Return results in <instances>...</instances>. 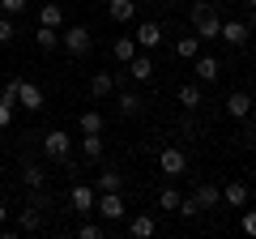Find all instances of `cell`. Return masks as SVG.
<instances>
[{"label": "cell", "mask_w": 256, "mask_h": 239, "mask_svg": "<svg viewBox=\"0 0 256 239\" xmlns=\"http://www.w3.org/2000/svg\"><path fill=\"white\" fill-rule=\"evenodd\" d=\"M94 214L111 226V222H120L128 214V205H124V196H120V192H98V196H94Z\"/></svg>", "instance_id": "1"}, {"label": "cell", "mask_w": 256, "mask_h": 239, "mask_svg": "<svg viewBox=\"0 0 256 239\" xmlns=\"http://www.w3.org/2000/svg\"><path fill=\"white\" fill-rule=\"evenodd\" d=\"M158 171H162L166 180H180V175L188 171V154H184L180 146H162V154H158Z\"/></svg>", "instance_id": "2"}, {"label": "cell", "mask_w": 256, "mask_h": 239, "mask_svg": "<svg viewBox=\"0 0 256 239\" xmlns=\"http://www.w3.org/2000/svg\"><path fill=\"white\" fill-rule=\"evenodd\" d=\"M90 43H94V34L86 26H68V30H60V47L68 56H86L90 52Z\"/></svg>", "instance_id": "3"}, {"label": "cell", "mask_w": 256, "mask_h": 239, "mask_svg": "<svg viewBox=\"0 0 256 239\" xmlns=\"http://www.w3.org/2000/svg\"><path fill=\"white\" fill-rule=\"evenodd\" d=\"M43 154H47V158H56V162H64V158L73 154V137H68L64 128H52V132L43 137Z\"/></svg>", "instance_id": "4"}, {"label": "cell", "mask_w": 256, "mask_h": 239, "mask_svg": "<svg viewBox=\"0 0 256 239\" xmlns=\"http://www.w3.org/2000/svg\"><path fill=\"white\" fill-rule=\"evenodd\" d=\"M192 73H196L201 86H214L222 77V60H214V56H196V60H192Z\"/></svg>", "instance_id": "5"}, {"label": "cell", "mask_w": 256, "mask_h": 239, "mask_svg": "<svg viewBox=\"0 0 256 239\" xmlns=\"http://www.w3.org/2000/svg\"><path fill=\"white\" fill-rule=\"evenodd\" d=\"M132 38H137V47H141V52H154V47L162 43V26H158V22H137Z\"/></svg>", "instance_id": "6"}, {"label": "cell", "mask_w": 256, "mask_h": 239, "mask_svg": "<svg viewBox=\"0 0 256 239\" xmlns=\"http://www.w3.org/2000/svg\"><path fill=\"white\" fill-rule=\"evenodd\" d=\"M18 107H26V111L43 107V90H38L34 82H26V77H18Z\"/></svg>", "instance_id": "7"}, {"label": "cell", "mask_w": 256, "mask_h": 239, "mask_svg": "<svg viewBox=\"0 0 256 239\" xmlns=\"http://www.w3.org/2000/svg\"><path fill=\"white\" fill-rule=\"evenodd\" d=\"M124 68H128V77H132V82H150V77H154V60H150L146 52H137Z\"/></svg>", "instance_id": "8"}, {"label": "cell", "mask_w": 256, "mask_h": 239, "mask_svg": "<svg viewBox=\"0 0 256 239\" xmlns=\"http://www.w3.org/2000/svg\"><path fill=\"white\" fill-rule=\"evenodd\" d=\"M94 196H98V192H94L90 184H73L68 201H73V210H77V214H94Z\"/></svg>", "instance_id": "9"}, {"label": "cell", "mask_w": 256, "mask_h": 239, "mask_svg": "<svg viewBox=\"0 0 256 239\" xmlns=\"http://www.w3.org/2000/svg\"><path fill=\"white\" fill-rule=\"evenodd\" d=\"M175 102H180V107H188V111H196V107H201V82H180Z\"/></svg>", "instance_id": "10"}, {"label": "cell", "mask_w": 256, "mask_h": 239, "mask_svg": "<svg viewBox=\"0 0 256 239\" xmlns=\"http://www.w3.org/2000/svg\"><path fill=\"white\" fill-rule=\"evenodd\" d=\"M222 201H226L230 210H244V205L252 201V196H248V184H244V180H230V184L222 188Z\"/></svg>", "instance_id": "11"}, {"label": "cell", "mask_w": 256, "mask_h": 239, "mask_svg": "<svg viewBox=\"0 0 256 239\" xmlns=\"http://www.w3.org/2000/svg\"><path fill=\"white\" fill-rule=\"evenodd\" d=\"M226 116H230V120H248V116H252V94L235 90V94L226 98Z\"/></svg>", "instance_id": "12"}, {"label": "cell", "mask_w": 256, "mask_h": 239, "mask_svg": "<svg viewBox=\"0 0 256 239\" xmlns=\"http://www.w3.org/2000/svg\"><path fill=\"white\" fill-rule=\"evenodd\" d=\"M222 43H230V47H244L248 43V22H222Z\"/></svg>", "instance_id": "13"}, {"label": "cell", "mask_w": 256, "mask_h": 239, "mask_svg": "<svg viewBox=\"0 0 256 239\" xmlns=\"http://www.w3.org/2000/svg\"><path fill=\"white\" fill-rule=\"evenodd\" d=\"M102 150H107V141H102V132H82V158H90V162H98Z\"/></svg>", "instance_id": "14"}, {"label": "cell", "mask_w": 256, "mask_h": 239, "mask_svg": "<svg viewBox=\"0 0 256 239\" xmlns=\"http://www.w3.org/2000/svg\"><path fill=\"white\" fill-rule=\"evenodd\" d=\"M192 196H196L201 214H205V210H218V205H222V188H214V184H196V192H192Z\"/></svg>", "instance_id": "15"}, {"label": "cell", "mask_w": 256, "mask_h": 239, "mask_svg": "<svg viewBox=\"0 0 256 239\" xmlns=\"http://www.w3.org/2000/svg\"><path fill=\"white\" fill-rule=\"evenodd\" d=\"M18 230H43V205H30V210H22L18 214Z\"/></svg>", "instance_id": "16"}, {"label": "cell", "mask_w": 256, "mask_h": 239, "mask_svg": "<svg viewBox=\"0 0 256 239\" xmlns=\"http://www.w3.org/2000/svg\"><path fill=\"white\" fill-rule=\"evenodd\" d=\"M137 52H141V47H137V38H132V34H124V38H116V43H111V56H116L120 64H128Z\"/></svg>", "instance_id": "17"}, {"label": "cell", "mask_w": 256, "mask_h": 239, "mask_svg": "<svg viewBox=\"0 0 256 239\" xmlns=\"http://www.w3.org/2000/svg\"><path fill=\"white\" fill-rule=\"evenodd\" d=\"M90 94H94V98L116 94V73H94V77H90Z\"/></svg>", "instance_id": "18"}, {"label": "cell", "mask_w": 256, "mask_h": 239, "mask_svg": "<svg viewBox=\"0 0 256 239\" xmlns=\"http://www.w3.org/2000/svg\"><path fill=\"white\" fill-rule=\"evenodd\" d=\"M120 188H124V175H120L116 166H111V171H102L98 180H94V192H120Z\"/></svg>", "instance_id": "19"}, {"label": "cell", "mask_w": 256, "mask_h": 239, "mask_svg": "<svg viewBox=\"0 0 256 239\" xmlns=\"http://www.w3.org/2000/svg\"><path fill=\"white\" fill-rule=\"evenodd\" d=\"M154 230H158V222L150 218V214H137V218L128 222V235H137V239H150Z\"/></svg>", "instance_id": "20"}, {"label": "cell", "mask_w": 256, "mask_h": 239, "mask_svg": "<svg viewBox=\"0 0 256 239\" xmlns=\"http://www.w3.org/2000/svg\"><path fill=\"white\" fill-rule=\"evenodd\" d=\"M107 13H111V22H132L137 18V4H132V0H111Z\"/></svg>", "instance_id": "21"}, {"label": "cell", "mask_w": 256, "mask_h": 239, "mask_svg": "<svg viewBox=\"0 0 256 239\" xmlns=\"http://www.w3.org/2000/svg\"><path fill=\"white\" fill-rule=\"evenodd\" d=\"M141 107H146V102H141L137 90H124V94H120V116H141Z\"/></svg>", "instance_id": "22"}, {"label": "cell", "mask_w": 256, "mask_h": 239, "mask_svg": "<svg viewBox=\"0 0 256 239\" xmlns=\"http://www.w3.org/2000/svg\"><path fill=\"white\" fill-rule=\"evenodd\" d=\"M38 26H56L60 30L64 26V9L60 4H43V9H38Z\"/></svg>", "instance_id": "23"}, {"label": "cell", "mask_w": 256, "mask_h": 239, "mask_svg": "<svg viewBox=\"0 0 256 239\" xmlns=\"http://www.w3.org/2000/svg\"><path fill=\"white\" fill-rule=\"evenodd\" d=\"M34 38H38V47H43V52H56V47H60V30H56V26H38Z\"/></svg>", "instance_id": "24"}, {"label": "cell", "mask_w": 256, "mask_h": 239, "mask_svg": "<svg viewBox=\"0 0 256 239\" xmlns=\"http://www.w3.org/2000/svg\"><path fill=\"white\" fill-rule=\"evenodd\" d=\"M201 56V38H180L175 43V60H196Z\"/></svg>", "instance_id": "25"}, {"label": "cell", "mask_w": 256, "mask_h": 239, "mask_svg": "<svg viewBox=\"0 0 256 239\" xmlns=\"http://www.w3.org/2000/svg\"><path fill=\"white\" fill-rule=\"evenodd\" d=\"M43 180H47V175H43V166H38V162H26V171H22V184H26L30 192H34V188H43Z\"/></svg>", "instance_id": "26"}, {"label": "cell", "mask_w": 256, "mask_h": 239, "mask_svg": "<svg viewBox=\"0 0 256 239\" xmlns=\"http://www.w3.org/2000/svg\"><path fill=\"white\" fill-rule=\"evenodd\" d=\"M77 128H82V132H102V111H82Z\"/></svg>", "instance_id": "27"}, {"label": "cell", "mask_w": 256, "mask_h": 239, "mask_svg": "<svg viewBox=\"0 0 256 239\" xmlns=\"http://www.w3.org/2000/svg\"><path fill=\"white\" fill-rule=\"evenodd\" d=\"M158 210H166V214L180 210V188H162V192H158Z\"/></svg>", "instance_id": "28"}, {"label": "cell", "mask_w": 256, "mask_h": 239, "mask_svg": "<svg viewBox=\"0 0 256 239\" xmlns=\"http://www.w3.org/2000/svg\"><path fill=\"white\" fill-rule=\"evenodd\" d=\"M102 235H107L102 222H82V226H77V239H102Z\"/></svg>", "instance_id": "29"}, {"label": "cell", "mask_w": 256, "mask_h": 239, "mask_svg": "<svg viewBox=\"0 0 256 239\" xmlns=\"http://www.w3.org/2000/svg\"><path fill=\"white\" fill-rule=\"evenodd\" d=\"M239 226H244V235L256 239V205H244V218H239Z\"/></svg>", "instance_id": "30"}, {"label": "cell", "mask_w": 256, "mask_h": 239, "mask_svg": "<svg viewBox=\"0 0 256 239\" xmlns=\"http://www.w3.org/2000/svg\"><path fill=\"white\" fill-rule=\"evenodd\" d=\"M180 218H196V214H201V205H196V196H180Z\"/></svg>", "instance_id": "31"}, {"label": "cell", "mask_w": 256, "mask_h": 239, "mask_svg": "<svg viewBox=\"0 0 256 239\" xmlns=\"http://www.w3.org/2000/svg\"><path fill=\"white\" fill-rule=\"evenodd\" d=\"M0 9L9 13V18H18V13H26V9H30V0H0Z\"/></svg>", "instance_id": "32"}, {"label": "cell", "mask_w": 256, "mask_h": 239, "mask_svg": "<svg viewBox=\"0 0 256 239\" xmlns=\"http://www.w3.org/2000/svg\"><path fill=\"white\" fill-rule=\"evenodd\" d=\"M13 38H18V26H13L9 13H4V18H0V43H13Z\"/></svg>", "instance_id": "33"}, {"label": "cell", "mask_w": 256, "mask_h": 239, "mask_svg": "<svg viewBox=\"0 0 256 239\" xmlns=\"http://www.w3.org/2000/svg\"><path fill=\"white\" fill-rule=\"evenodd\" d=\"M13 111H18V107H9V102H0V132H4V128L13 124Z\"/></svg>", "instance_id": "34"}, {"label": "cell", "mask_w": 256, "mask_h": 239, "mask_svg": "<svg viewBox=\"0 0 256 239\" xmlns=\"http://www.w3.org/2000/svg\"><path fill=\"white\" fill-rule=\"evenodd\" d=\"M0 102H9V107H18V82L4 86V94H0Z\"/></svg>", "instance_id": "35"}, {"label": "cell", "mask_w": 256, "mask_h": 239, "mask_svg": "<svg viewBox=\"0 0 256 239\" xmlns=\"http://www.w3.org/2000/svg\"><path fill=\"white\" fill-rule=\"evenodd\" d=\"M4 222H9V205L0 201V226H4Z\"/></svg>", "instance_id": "36"}, {"label": "cell", "mask_w": 256, "mask_h": 239, "mask_svg": "<svg viewBox=\"0 0 256 239\" xmlns=\"http://www.w3.org/2000/svg\"><path fill=\"white\" fill-rule=\"evenodd\" d=\"M244 4H248V9H256V0H244Z\"/></svg>", "instance_id": "37"}, {"label": "cell", "mask_w": 256, "mask_h": 239, "mask_svg": "<svg viewBox=\"0 0 256 239\" xmlns=\"http://www.w3.org/2000/svg\"><path fill=\"white\" fill-rule=\"evenodd\" d=\"M252 26H256V9H252Z\"/></svg>", "instance_id": "38"}, {"label": "cell", "mask_w": 256, "mask_h": 239, "mask_svg": "<svg viewBox=\"0 0 256 239\" xmlns=\"http://www.w3.org/2000/svg\"><path fill=\"white\" fill-rule=\"evenodd\" d=\"M214 4H222V0H214Z\"/></svg>", "instance_id": "39"}, {"label": "cell", "mask_w": 256, "mask_h": 239, "mask_svg": "<svg viewBox=\"0 0 256 239\" xmlns=\"http://www.w3.org/2000/svg\"><path fill=\"white\" fill-rule=\"evenodd\" d=\"M252 205H256V196H252Z\"/></svg>", "instance_id": "40"}]
</instances>
